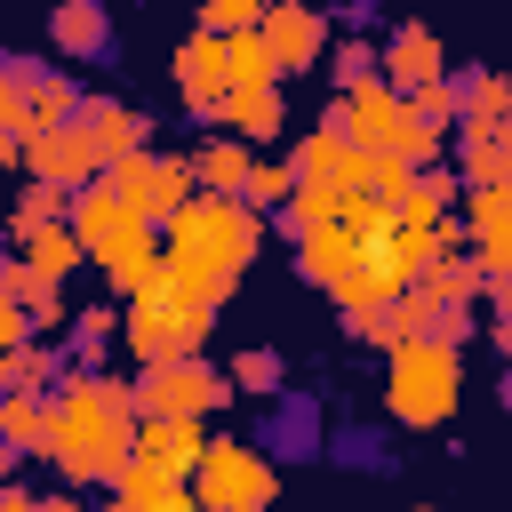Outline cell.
<instances>
[{"instance_id": "cell-9", "label": "cell", "mask_w": 512, "mask_h": 512, "mask_svg": "<svg viewBox=\"0 0 512 512\" xmlns=\"http://www.w3.org/2000/svg\"><path fill=\"white\" fill-rule=\"evenodd\" d=\"M104 184H112L120 200H136L152 224H168V216H176V208L200 192L192 160H176V152H152V144H144V152H128V160H112V168H104Z\"/></svg>"}, {"instance_id": "cell-4", "label": "cell", "mask_w": 512, "mask_h": 512, "mask_svg": "<svg viewBox=\"0 0 512 512\" xmlns=\"http://www.w3.org/2000/svg\"><path fill=\"white\" fill-rule=\"evenodd\" d=\"M72 232L88 240V256L104 264V280L128 288V296L168 264V240H152V216H144L136 200H120L104 176H96L88 192H72Z\"/></svg>"}, {"instance_id": "cell-24", "label": "cell", "mask_w": 512, "mask_h": 512, "mask_svg": "<svg viewBox=\"0 0 512 512\" xmlns=\"http://www.w3.org/2000/svg\"><path fill=\"white\" fill-rule=\"evenodd\" d=\"M448 192H456V184L424 168V176H416V192L400 200V224H416V232H448V224H456V216H448Z\"/></svg>"}, {"instance_id": "cell-17", "label": "cell", "mask_w": 512, "mask_h": 512, "mask_svg": "<svg viewBox=\"0 0 512 512\" xmlns=\"http://www.w3.org/2000/svg\"><path fill=\"white\" fill-rule=\"evenodd\" d=\"M80 128L96 136V152H104V168L152 144V120H144L136 104H120V96H96V104H80Z\"/></svg>"}, {"instance_id": "cell-22", "label": "cell", "mask_w": 512, "mask_h": 512, "mask_svg": "<svg viewBox=\"0 0 512 512\" xmlns=\"http://www.w3.org/2000/svg\"><path fill=\"white\" fill-rule=\"evenodd\" d=\"M48 40H56L64 56H96V48H104V8H88V0H64V8L48 16Z\"/></svg>"}, {"instance_id": "cell-12", "label": "cell", "mask_w": 512, "mask_h": 512, "mask_svg": "<svg viewBox=\"0 0 512 512\" xmlns=\"http://www.w3.org/2000/svg\"><path fill=\"white\" fill-rule=\"evenodd\" d=\"M464 240L488 280H512V184H472L464 192Z\"/></svg>"}, {"instance_id": "cell-16", "label": "cell", "mask_w": 512, "mask_h": 512, "mask_svg": "<svg viewBox=\"0 0 512 512\" xmlns=\"http://www.w3.org/2000/svg\"><path fill=\"white\" fill-rule=\"evenodd\" d=\"M264 40H272L280 72H312V64H320V48H328V24H320V8H304V0H280V8L264 16Z\"/></svg>"}, {"instance_id": "cell-2", "label": "cell", "mask_w": 512, "mask_h": 512, "mask_svg": "<svg viewBox=\"0 0 512 512\" xmlns=\"http://www.w3.org/2000/svg\"><path fill=\"white\" fill-rule=\"evenodd\" d=\"M160 240H168V272H176L192 296L224 304V296L240 288V272L256 264V248H264V208H248L240 192H192V200L160 224Z\"/></svg>"}, {"instance_id": "cell-15", "label": "cell", "mask_w": 512, "mask_h": 512, "mask_svg": "<svg viewBox=\"0 0 512 512\" xmlns=\"http://www.w3.org/2000/svg\"><path fill=\"white\" fill-rule=\"evenodd\" d=\"M136 456L160 464V472H176V480H192L200 456H208V432H200V416H144L136 424Z\"/></svg>"}, {"instance_id": "cell-29", "label": "cell", "mask_w": 512, "mask_h": 512, "mask_svg": "<svg viewBox=\"0 0 512 512\" xmlns=\"http://www.w3.org/2000/svg\"><path fill=\"white\" fill-rule=\"evenodd\" d=\"M264 16H272V0H200V24L208 32H248Z\"/></svg>"}, {"instance_id": "cell-25", "label": "cell", "mask_w": 512, "mask_h": 512, "mask_svg": "<svg viewBox=\"0 0 512 512\" xmlns=\"http://www.w3.org/2000/svg\"><path fill=\"white\" fill-rule=\"evenodd\" d=\"M296 184H304V176H296V160H256L240 200H248V208H280V200H296Z\"/></svg>"}, {"instance_id": "cell-21", "label": "cell", "mask_w": 512, "mask_h": 512, "mask_svg": "<svg viewBox=\"0 0 512 512\" xmlns=\"http://www.w3.org/2000/svg\"><path fill=\"white\" fill-rule=\"evenodd\" d=\"M16 248H24V264H32L40 280H64V272H72V264L88 256V240L72 232V216H64V224H40V232H24Z\"/></svg>"}, {"instance_id": "cell-23", "label": "cell", "mask_w": 512, "mask_h": 512, "mask_svg": "<svg viewBox=\"0 0 512 512\" xmlns=\"http://www.w3.org/2000/svg\"><path fill=\"white\" fill-rule=\"evenodd\" d=\"M480 280H488V272H480V256H440V264L424 272V288L440 296V312H464V304L480 296Z\"/></svg>"}, {"instance_id": "cell-5", "label": "cell", "mask_w": 512, "mask_h": 512, "mask_svg": "<svg viewBox=\"0 0 512 512\" xmlns=\"http://www.w3.org/2000/svg\"><path fill=\"white\" fill-rule=\"evenodd\" d=\"M336 128H344L360 152H392V160H408V168H432V160L448 152V128H432V120L416 112V96H400L392 80H360V88H344Z\"/></svg>"}, {"instance_id": "cell-18", "label": "cell", "mask_w": 512, "mask_h": 512, "mask_svg": "<svg viewBox=\"0 0 512 512\" xmlns=\"http://www.w3.org/2000/svg\"><path fill=\"white\" fill-rule=\"evenodd\" d=\"M248 168H256V144L248 136H216V144H200L192 152V176H200V192H248Z\"/></svg>"}, {"instance_id": "cell-20", "label": "cell", "mask_w": 512, "mask_h": 512, "mask_svg": "<svg viewBox=\"0 0 512 512\" xmlns=\"http://www.w3.org/2000/svg\"><path fill=\"white\" fill-rule=\"evenodd\" d=\"M224 56H232V88H280V80H288L280 56H272V40H264V24L224 32Z\"/></svg>"}, {"instance_id": "cell-39", "label": "cell", "mask_w": 512, "mask_h": 512, "mask_svg": "<svg viewBox=\"0 0 512 512\" xmlns=\"http://www.w3.org/2000/svg\"><path fill=\"white\" fill-rule=\"evenodd\" d=\"M272 8H280V0H272Z\"/></svg>"}, {"instance_id": "cell-35", "label": "cell", "mask_w": 512, "mask_h": 512, "mask_svg": "<svg viewBox=\"0 0 512 512\" xmlns=\"http://www.w3.org/2000/svg\"><path fill=\"white\" fill-rule=\"evenodd\" d=\"M40 512H88V504H72V496H40Z\"/></svg>"}, {"instance_id": "cell-14", "label": "cell", "mask_w": 512, "mask_h": 512, "mask_svg": "<svg viewBox=\"0 0 512 512\" xmlns=\"http://www.w3.org/2000/svg\"><path fill=\"white\" fill-rule=\"evenodd\" d=\"M376 160H384V152H360L336 120H328L320 136H304V144H296V176H304V184H360V192H368Z\"/></svg>"}, {"instance_id": "cell-34", "label": "cell", "mask_w": 512, "mask_h": 512, "mask_svg": "<svg viewBox=\"0 0 512 512\" xmlns=\"http://www.w3.org/2000/svg\"><path fill=\"white\" fill-rule=\"evenodd\" d=\"M152 512H208V504H200L192 488H176V496H168V504H152Z\"/></svg>"}, {"instance_id": "cell-38", "label": "cell", "mask_w": 512, "mask_h": 512, "mask_svg": "<svg viewBox=\"0 0 512 512\" xmlns=\"http://www.w3.org/2000/svg\"><path fill=\"white\" fill-rule=\"evenodd\" d=\"M416 512H432V504H416Z\"/></svg>"}, {"instance_id": "cell-13", "label": "cell", "mask_w": 512, "mask_h": 512, "mask_svg": "<svg viewBox=\"0 0 512 512\" xmlns=\"http://www.w3.org/2000/svg\"><path fill=\"white\" fill-rule=\"evenodd\" d=\"M384 80H392L400 96L440 88V80H448V48H440V32H432V24H400V32L384 40Z\"/></svg>"}, {"instance_id": "cell-32", "label": "cell", "mask_w": 512, "mask_h": 512, "mask_svg": "<svg viewBox=\"0 0 512 512\" xmlns=\"http://www.w3.org/2000/svg\"><path fill=\"white\" fill-rule=\"evenodd\" d=\"M336 80H344V88L376 80V48H368V40H344V48H336Z\"/></svg>"}, {"instance_id": "cell-36", "label": "cell", "mask_w": 512, "mask_h": 512, "mask_svg": "<svg viewBox=\"0 0 512 512\" xmlns=\"http://www.w3.org/2000/svg\"><path fill=\"white\" fill-rule=\"evenodd\" d=\"M96 512H136V504H128V496H120V488H112V504H96Z\"/></svg>"}, {"instance_id": "cell-1", "label": "cell", "mask_w": 512, "mask_h": 512, "mask_svg": "<svg viewBox=\"0 0 512 512\" xmlns=\"http://www.w3.org/2000/svg\"><path fill=\"white\" fill-rule=\"evenodd\" d=\"M136 424H144V400L136 384L120 376H72L56 400H48V464L64 480H120L128 456H136Z\"/></svg>"}, {"instance_id": "cell-10", "label": "cell", "mask_w": 512, "mask_h": 512, "mask_svg": "<svg viewBox=\"0 0 512 512\" xmlns=\"http://www.w3.org/2000/svg\"><path fill=\"white\" fill-rule=\"evenodd\" d=\"M24 176H40V184H64V192H88L96 176H104V152H96V136L80 128V120H48L40 136H24Z\"/></svg>"}, {"instance_id": "cell-11", "label": "cell", "mask_w": 512, "mask_h": 512, "mask_svg": "<svg viewBox=\"0 0 512 512\" xmlns=\"http://www.w3.org/2000/svg\"><path fill=\"white\" fill-rule=\"evenodd\" d=\"M176 96L192 104V112H224V96H232V56H224V32H184L176 40Z\"/></svg>"}, {"instance_id": "cell-30", "label": "cell", "mask_w": 512, "mask_h": 512, "mask_svg": "<svg viewBox=\"0 0 512 512\" xmlns=\"http://www.w3.org/2000/svg\"><path fill=\"white\" fill-rule=\"evenodd\" d=\"M40 376H48V352L40 344H16L8 352V392H40Z\"/></svg>"}, {"instance_id": "cell-37", "label": "cell", "mask_w": 512, "mask_h": 512, "mask_svg": "<svg viewBox=\"0 0 512 512\" xmlns=\"http://www.w3.org/2000/svg\"><path fill=\"white\" fill-rule=\"evenodd\" d=\"M496 136H504V152H512V112H504V128H496Z\"/></svg>"}, {"instance_id": "cell-6", "label": "cell", "mask_w": 512, "mask_h": 512, "mask_svg": "<svg viewBox=\"0 0 512 512\" xmlns=\"http://www.w3.org/2000/svg\"><path fill=\"white\" fill-rule=\"evenodd\" d=\"M208 328H216V304L192 296L168 264H160V272L136 288V304H128V352H136L144 368H160V360H192Z\"/></svg>"}, {"instance_id": "cell-28", "label": "cell", "mask_w": 512, "mask_h": 512, "mask_svg": "<svg viewBox=\"0 0 512 512\" xmlns=\"http://www.w3.org/2000/svg\"><path fill=\"white\" fill-rule=\"evenodd\" d=\"M40 224H64V184H24V200H16V240L24 232H40Z\"/></svg>"}, {"instance_id": "cell-26", "label": "cell", "mask_w": 512, "mask_h": 512, "mask_svg": "<svg viewBox=\"0 0 512 512\" xmlns=\"http://www.w3.org/2000/svg\"><path fill=\"white\" fill-rule=\"evenodd\" d=\"M0 424H8L16 456H40V448H48V408H40L32 392H8V416H0Z\"/></svg>"}, {"instance_id": "cell-19", "label": "cell", "mask_w": 512, "mask_h": 512, "mask_svg": "<svg viewBox=\"0 0 512 512\" xmlns=\"http://www.w3.org/2000/svg\"><path fill=\"white\" fill-rule=\"evenodd\" d=\"M216 120H224V128H232V136H248V144H272V136H280V120H288V112H280V88H232V96H224V112H216Z\"/></svg>"}, {"instance_id": "cell-7", "label": "cell", "mask_w": 512, "mask_h": 512, "mask_svg": "<svg viewBox=\"0 0 512 512\" xmlns=\"http://www.w3.org/2000/svg\"><path fill=\"white\" fill-rule=\"evenodd\" d=\"M192 496H200L208 512H272L280 472H272V456L248 448V440H208V456H200V472H192Z\"/></svg>"}, {"instance_id": "cell-33", "label": "cell", "mask_w": 512, "mask_h": 512, "mask_svg": "<svg viewBox=\"0 0 512 512\" xmlns=\"http://www.w3.org/2000/svg\"><path fill=\"white\" fill-rule=\"evenodd\" d=\"M0 512H40V496L32 488H0Z\"/></svg>"}, {"instance_id": "cell-27", "label": "cell", "mask_w": 512, "mask_h": 512, "mask_svg": "<svg viewBox=\"0 0 512 512\" xmlns=\"http://www.w3.org/2000/svg\"><path fill=\"white\" fill-rule=\"evenodd\" d=\"M504 112H512V80L480 72V80L464 88V128H504Z\"/></svg>"}, {"instance_id": "cell-3", "label": "cell", "mask_w": 512, "mask_h": 512, "mask_svg": "<svg viewBox=\"0 0 512 512\" xmlns=\"http://www.w3.org/2000/svg\"><path fill=\"white\" fill-rule=\"evenodd\" d=\"M456 400H464V352H456V336L424 328V336H408V344L384 352V416L392 424L432 432V424L456 416Z\"/></svg>"}, {"instance_id": "cell-31", "label": "cell", "mask_w": 512, "mask_h": 512, "mask_svg": "<svg viewBox=\"0 0 512 512\" xmlns=\"http://www.w3.org/2000/svg\"><path fill=\"white\" fill-rule=\"evenodd\" d=\"M232 384H240V392H272V384H280V360H272V352H240V360H232Z\"/></svg>"}, {"instance_id": "cell-8", "label": "cell", "mask_w": 512, "mask_h": 512, "mask_svg": "<svg viewBox=\"0 0 512 512\" xmlns=\"http://www.w3.org/2000/svg\"><path fill=\"white\" fill-rule=\"evenodd\" d=\"M240 384H232V368H208L200 352L192 360H160V368H144L136 376V400H144V416H208V408H224Z\"/></svg>"}]
</instances>
